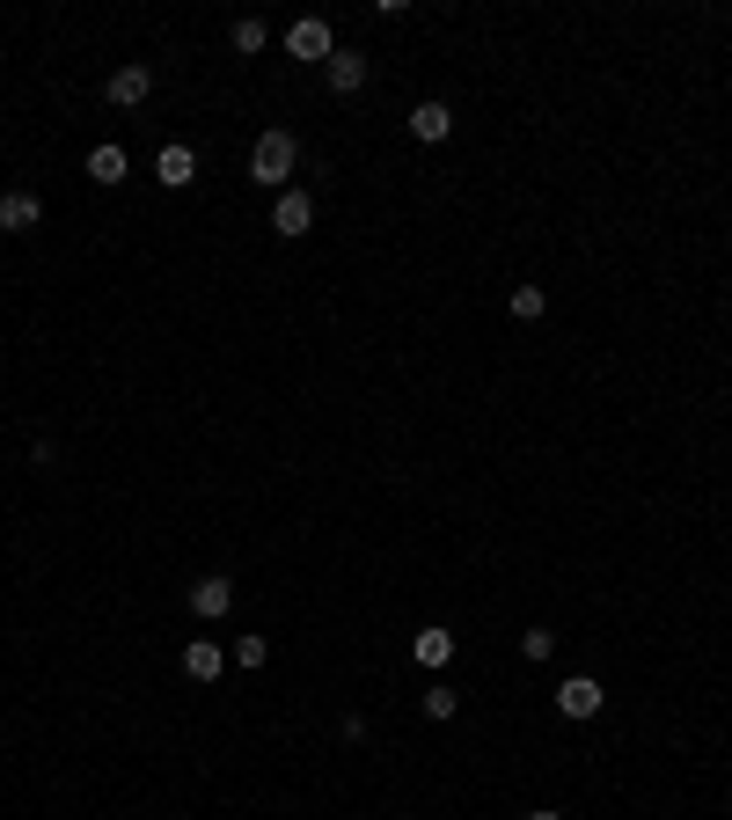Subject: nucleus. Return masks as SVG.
<instances>
[{"mask_svg":"<svg viewBox=\"0 0 732 820\" xmlns=\"http://www.w3.org/2000/svg\"><path fill=\"white\" fill-rule=\"evenodd\" d=\"M323 73H330L337 96H359V88H366V52H330V67H323Z\"/></svg>","mask_w":732,"mask_h":820,"instance_id":"obj_11","label":"nucleus"},{"mask_svg":"<svg viewBox=\"0 0 732 820\" xmlns=\"http://www.w3.org/2000/svg\"><path fill=\"white\" fill-rule=\"evenodd\" d=\"M271 227H279V235H308V227H315V198H308V191H279Z\"/></svg>","mask_w":732,"mask_h":820,"instance_id":"obj_6","label":"nucleus"},{"mask_svg":"<svg viewBox=\"0 0 732 820\" xmlns=\"http://www.w3.org/2000/svg\"><path fill=\"white\" fill-rule=\"evenodd\" d=\"M125 169H132V161H125V147H96V155H88V184H125Z\"/></svg>","mask_w":732,"mask_h":820,"instance_id":"obj_12","label":"nucleus"},{"mask_svg":"<svg viewBox=\"0 0 732 820\" xmlns=\"http://www.w3.org/2000/svg\"><path fill=\"white\" fill-rule=\"evenodd\" d=\"M447 132H454V110H447V103H418V110H410V140L439 147Z\"/></svg>","mask_w":732,"mask_h":820,"instance_id":"obj_8","label":"nucleus"},{"mask_svg":"<svg viewBox=\"0 0 732 820\" xmlns=\"http://www.w3.org/2000/svg\"><path fill=\"white\" fill-rule=\"evenodd\" d=\"M227 660H235V666H249V674H257V666L271 660V645H264V638H235V652H227Z\"/></svg>","mask_w":732,"mask_h":820,"instance_id":"obj_16","label":"nucleus"},{"mask_svg":"<svg viewBox=\"0 0 732 820\" xmlns=\"http://www.w3.org/2000/svg\"><path fill=\"white\" fill-rule=\"evenodd\" d=\"M220 666H227L220 645H184V674L191 681H220Z\"/></svg>","mask_w":732,"mask_h":820,"instance_id":"obj_13","label":"nucleus"},{"mask_svg":"<svg viewBox=\"0 0 732 820\" xmlns=\"http://www.w3.org/2000/svg\"><path fill=\"white\" fill-rule=\"evenodd\" d=\"M557 711L564 718H601V681H586V674L564 681V689H557Z\"/></svg>","mask_w":732,"mask_h":820,"instance_id":"obj_7","label":"nucleus"},{"mask_svg":"<svg viewBox=\"0 0 732 820\" xmlns=\"http://www.w3.org/2000/svg\"><path fill=\"white\" fill-rule=\"evenodd\" d=\"M155 176H161V184H169V191H191V176H198V155H191V147H161Z\"/></svg>","mask_w":732,"mask_h":820,"instance_id":"obj_10","label":"nucleus"},{"mask_svg":"<svg viewBox=\"0 0 732 820\" xmlns=\"http://www.w3.org/2000/svg\"><path fill=\"white\" fill-rule=\"evenodd\" d=\"M103 96H110L118 110H140L147 96H155V73H147L140 59H132V67H118V73H110V88H103Z\"/></svg>","mask_w":732,"mask_h":820,"instance_id":"obj_3","label":"nucleus"},{"mask_svg":"<svg viewBox=\"0 0 732 820\" xmlns=\"http://www.w3.org/2000/svg\"><path fill=\"white\" fill-rule=\"evenodd\" d=\"M264 37H271V30H264L257 16H243V22H235V52H264Z\"/></svg>","mask_w":732,"mask_h":820,"instance_id":"obj_18","label":"nucleus"},{"mask_svg":"<svg viewBox=\"0 0 732 820\" xmlns=\"http://www.w3.org/2000/svg\"><path fill=\"white\" fill-rule=\"evenodd\" d=\"M527 820H564V813H550V806H542V813H527Z\"/></svg>","mask_w":732,"mask_h":820,"instance_id":"obj_19","label":"nucleus"},{"mask_svg":"<svg viewBox=\"0 0 732 820\" xmlns=\"http://www.w3.org/2000/svg\"><path fill=\"white\" fill-rule=\"evenodd\" d=\"M550 652H557V638H550L542 623H535V630H521V660H535V666H542Z\"/></svg>","mask_w":732,"mask_h":820,"instance_id":"obj_15","label":"nucleus"},{"mask_svg":"<svg viewBox=\"0 0 732 820\" xmlns=\"http://www.w3.org/2000/svg\"><path fill=\"white\" fill-rule=\"evenodd\" d=\"M454 711H462V696H454L447 681H439V689H425V718H433V725H447Z\"/></svg>","mask_w":732,"mask_h":820,"instance_id":"obj_14","label":"nucleus"},{"mask_svg":"<svg viewBox=\"0 0 732 820\" xmlns=\"http://www.w3.org/2000/svg\"><path fill=\"white\" fill-rule=\"evenodd\" d=\"M294 161H300L294 132H264L257 155H249V169H257V184H286V176H294Z\"/></svg>","mask_w":732,"mask_h":820,"instance_id":"obj_1","label":"nucleus"},{"mask_svg":"<svg viewBox=\"0 0 732 820\" xmlns=\"http://www.w3.org/2000/svg\"><path fill=\"white\" fill-rule=\"evenodd\" d=\"M410 660H418V666H433V674H439V666H447V660H454V630H439V623H425V630H418V638H410Z\"/></svg>","mask_w":732,"mask_h":820,"instance_id":"obj_5","label":"nucleus"},{"mask_svg":"<svg viewBox=\"0 0 732 820\" xmlns=\"http://www.w3.org/2000/svg\"><path fill=\"white\" fill-rule=\"evenodd\" d=\"M286 52L294 59H323V67H330V52H337V37H330V22H294V30H286Z\"/></svg>","mask_w":732,"mask_h":820,"instance_id":"obj_2","label":"nucleus"},{"mask_svg":"<svg viewBox=\"0 0 732 820\" xmlns=\"http://www.w3.org/2000/svg\"><path fill=\"white\" fill-rule=\"evenodd\" d=\"M542 308H550V294H542V286H513V315H521V323H535Z\"/></svg>","mask_w":732,"mask_h":820,"instance_id":"obj_17","label":"nucleus"},{"mask_svg":"<svg viewBox=\"0 0 732 820\" xmlns=\"http://www.w3.org/2000/svg\"><path fill=\"white\" fill-rule=\"evenodd\" d=\"M227 609H235V586H227V579H198V586H191V615H206V623H220Z\"/></svg>","mask_w":732,"mask_h":820,"instance_id":"obj_9","label":"nucleus"},{"mask_svg":"<svg viewBox=\"0 0 732 820\" xmlns=\"http://www.w3.org/2000/svg\"><path fill=\"white\" fill-rule=\"evenodd\" d=\"M37 220H44V198H37V191H8V198H0V227H8V235H30Z\"/></svg>","mask_w":732,"mask_h":820,"instance_id":"obj_4","label":"nucleus"}]
</instances>
